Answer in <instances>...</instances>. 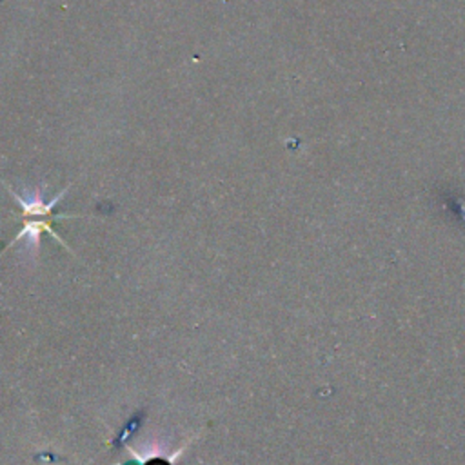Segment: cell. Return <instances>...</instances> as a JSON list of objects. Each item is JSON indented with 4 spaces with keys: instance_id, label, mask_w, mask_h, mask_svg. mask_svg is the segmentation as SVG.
Instances as JSON below:
<instances>
[{
    "instance_id": "cell-1",
    "label": "cell",
    "mask_w": 465,
    "mask_h": 465,
    "mask_svg": "<svg viewBox=\"0 0 465 465\" xmlns=\"http://www.w3.org/2000/svg\"><path fill=\"white\" fill-rule=\"evenodd\" d=\"M0 183L7 189V193H9V194L20 203V207H22V229H20V232L7 243V247H5L4 251H7L9 247H13L15 243H18V242L24 240V238H27V245L31 243L33 247H38V243H40V234H42V232H49L54 242H58V243L64 245L67 251H71V249L65 245V242L60 238V234H56V231L53 229V223L58 222V220H64V218H80V214H56V213H54L56 203L65 196V193L69 191V185L64 187L53 200L45 202V200L42 198V193H40V191H36V193H33L31 196L24 198V196H20L18 193H15L4 180H0ZM4 251H2V252H4Z\"/></svg>"
}]
</instances>
